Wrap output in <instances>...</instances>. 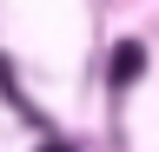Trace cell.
<instances>
[{"mask_svg":"<svg viewBox=\"0 0 159 152\" xmlns=\"http://www.w3.org/2000/svg\"><path fill=\"white\" fill-rule=\"evenodd\" d=\"M40 152H73V145H40Z\"/></svg>","mask_w":159,"mask_h":152,"instance_id":"7a4b0ae2","label":"cell"},{"mask_svg":"<svg viewBox=\"0 0 159 152\" xmlns=\"http://www.w3.org/2000/svg\"><path fill=\"white\" fill-rule=\"evenodd\" d=\"M139 66H146V53H139V46H119V53H113V66H106V80H113V86H133V73H139Z\"/></svg>","mask_w":159,"mask_h":152,"instance_id":"6da1fadb","label":"cell"}]
</instances>
